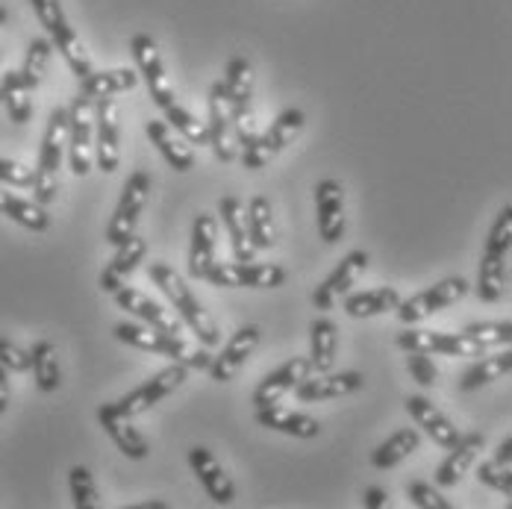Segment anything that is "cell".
Instances as JSON below:
<instances>
[{"label":"cell","instance_id":"6da1fadb","mask_svg":"<svg viewBox=\"0 0 512 509\" xmlns=\"http://www.w3.org/2000/svg\"><path fill=\"white\" fill-rule=\"evenodd\" d=\"M512 248V206L507 204L486 239V248L480 256V271H477V298L483 304H498L507 295V259Z\"/></svg>","mask_w":512,"mask_h":509},{"label":"cell","instance_id":"7a4b0ae2","mask_svg":"<svg viewBox=\"0 0 512 509\" xmlns=\"http://www.w3.org/2000/svg\"><path fill=\"white\" fill-rule=\"evenodd\" d=\"M151 280L165 292V298L174 304L177 315L183 318V324L198 333V339L204 342L206 348H215L221 342V333H218L215 318L206 312L204 304L195 298V292L186 286V280L168 262H151Z\"/></svg>","mask_w":512,"mask_h":509},{"label":"cell","instance_id":"3957f363","mask_svg":"<svg viewBox=\"0 0 512 509\" xmlns=\"http://www.w3.org/2000/svg\"><path fill=\"white\" fill-rule=\"evenodd\" d=\"M115 339L130 345V348H139V351H151V354H162L171 362H183L189 371H204L212 362V354L204 348H195L189 345L183 336H171V333H162L151 324H130V321H121L115 327Z\"/></svg>","mask_w":512,"mask_h":509},{"label":"cell","instance_id":"277c9868","mask_svg":"<svg viewBox=\"0 0 512 509\" xmlns=\"http://www.w3.org/2000/svg\"><path fill=\"white\" fill-rule=\"evenodd\" d=\"M68 148V109L56 106L48 118L42 148H39V162L33 168V201L42 206H51L59 192V168L62 156Z\"/></svg>","mask_w":512,"mask_h":509},{"label":"cell","instance_id":"5b68a950","mask_svg":"<svg viewBox=\"0 0 512 509\" xmlns=\"http://www.w3.org/2000/svg\"><path fill=\"white\" fill-rule=\"evenodd\" d=\"M224 86V101L230 109V121H233V133L236 142H248L256 136V118L251 98H254V65L245 56H233L227 62V74L221 80Z\"/></svg>","mask_w":512,"mask_h":509},{"label":"cell","instance_id":"8992f818","mask_svg":"<svg viewBox=\"0 0 512 509\" xmlns=\"http://www.w3.org/2000/svg\"><path fill=\"white\" fill-rule=\"evenodd\" d=\"M36 18L42 21V27L48 30V39L56 51L62 53V59L68 62V68L77 74V80H83L86 74H92V56L86 51V45L80 42L77 30L68 24V15L62 9L59 0H30Z\"/></svg>","mask_w":512,"mask_h":509},{"label":"cell","instance_id":"52a82bcc","mask_svg":"<svg viewBox=\"0 0 512 509\" xmlns=\"http://www.w3.org/2000/svg\"><path fill=\"white\" fill-rule=\"evenodd\" d=\"M189 377V368L183 362H171L168 368L156 371L151 380H145L142 386H136L133 392H127L124 398H118L115 404H103L112 415H121V418H136V415H145L148 409H154L159 401H165L168 395H174Z\"/></svg>","mask_w":512,"mask_h":509},{"label":"cell","instance_id":"ba28073f","mask_svg":"<svg viewBox=\"0 0 512 509\" xmlns=\"http://www.w3.org/2000/svg\"><path fill=\"white\" fill-rule=\"evenodd\" d=\"M151 186H154V180H151V174H148L145 168L133 171L130 180L124 183L121 201L115 206V212H112V218H109V227H106V242H109L112 248H118L121 242H127V239L136 233L139 218H142L145 206L151 201Z\"/></svg>","mask_w":512,"mask_h":509},{"label":"cell","instance_id":"9c48e42d","mask_svg":"<svg viewBox=\"0 0 512 509\" xmlns=\"http://www.w3.org/2000/svg\"><path fill=\"white\" fill-rule=\"evenodd\" d=\"M68 162L77 177H86L95 165V101L77 95L68 106Z\"/></svg>","mask_w":512,"mask_h":509},{"label":"cell","instance_id":"30bf717a","mask_svg":"<svg viewBox=\"0 0 512 509\" xmlns=\"http://www.w3.org/2000/svg\"><path fill=\"white\" fill-rule=\"evenodd\" d=\"M204 280L218 289H280L286 268L274 262H212Z\"/></svg>","mask_w":512,"mask_h":509},{"label":"cell","instance_id":"8fae6325","mask_svg":"<svg viewBox=\"0 0 512 509\" xmlns=\"http://www.w3.org/2000/svg\"><path fill=\"white\" fill-rule=\"evenodd\" d=\"M395 345L401 351H418V354H442V357H465L480 359L486 357V348L468 339L465 333H442V330H412L407 327L398 333Z\"/></svg>","mask_w":512,"mask_h":509},{"label":"cell","instance_id":"7c38bea8","mask_svg":"<svg viewBox=\"0 0 512 509\" xmlns=\"http://www.w3.org/2000/svg\"><path fill=\"white\" fill-rule=\"evenodd\" d=\"M468 295V280L465 277H448L442 283H436L433 289H424L418 292L410 301H401L395 306L398 309V318L404 324H421L424 318H430L433 312H442L451 304H457Z\"/></svg>","mask_w":512,"mask_h":509},{"label":"cell","instance_id":"4fadbf2b","mask_svg":"<svg viewBox=\"0 0 512 509\" xmlns=\"http://www.w3.org/2000/svg\"><path fill=\"white\" fill-rule=\"evenodd\" d=\"M130 51L136 56V65H139V74L145 77V86L151 92V98L159 109H165L168 103H174V86L165 74V62H162V53L156 48V42L148 33H136L133 42H130Z\"/></svg>","mask_w":512,"mask_h":509},{"label":"cell","instance_id":"5bb4252c","mask_svg":"<svg viewBox=\"0 0 512 509\" xmlns=\"http://www.w3.org/2000/svg\"><path fill=\"white\" fill-rule=\"evenodd\" d=\"M121 162V112L112 98L95 101V165L112 174Z\"/></svg>","mask_w":512,"mask_h":509},{"label":"cell","instance_id":"9a60e30c","mask_svg":"<svg viewBox=\"0 0 512 509\" xmlns=\"http://www.w3.org/2000/svg\"><path fill=\"white\" fill-rule=\"evenodd\" d=\"M259 342H262V330H259L256 324H248V327L236 330L233 339L221 348V354L212 357V362H209V368H206L209 377H212L215 383H230V380H236V374L245 368V362L254 357Z\"/></svg>","mask_w":512,"mask_h":509},{"label":"cell","instance_id":"2e32d148","mask_svg":"<svg viewBox=\"0 0 512 509\" xmlns=\"http://www.w3.org/2000/svg\"><path fill=\"white\" fill-rule=\"evenodd\" d=\"M315 215L318 236L327 245H336L345 236V189L339 180H321L315 186Z\"/></svg>","mask_w":512,"mask_h":509},{"label":"cell","instance_id":"e0dca14e","mask_svg":"<svg viewBox=\"0 0 512 509\" xmlns=\"http://www.w3.org/2000/svg\"><path fill=\"white\" fill-rule=\"evenodd\" d=\"M365 268H368V254L365 251H351V254L336 265V271L321 286H315V292H312L315 309L330 312L342 295L351 292V286H357V280L365 274Z\"/></svg>","mask_w":512,"mask_h":509},{"label":"cell","instance_id":"ac0fdd59","mask_svg":"<svg viewBox=\"0 0 512 509\" xmlns=\"http://www.w3.org/2000/svg\"><path fill=\"white\" fill-rule=\"evenodd\" d=\"M206 130H209V148L221 162H233L239 156V142H236V133H233V121H230V109H227V101H224L221 80L212 83V89H209Z\"/></svg>","mask_w":512,"mask_h":509},{"label":"cell","instance_id":"d6986e66","mask_svg":"<svg viewBox=\"0 0 512 509\" xmlns=\"http://www.w3.org/2000/svg\"><path fill=\"white\" fill-rule=\"evenodd\" d=\"M365 386V377L359 371H324L318 377H304L298 386H295V395L298 401L304 404H315V401H336V398H348V395H357L359 389Z\"/></svg>","mask_w":512,"mask_h":509},{"label":"cell","instance_id":"ffe728a7","mask_svg":"<svg viewBox=\"0 0 512 509\" xmlns=\"http://www.w3.org/2000/svg\"><path fill=\"white\" fill-rule=\"evenodd\" d=\"M115 301H118V306H124L130 315L142 318L145 324H151V327H156V330L171 333V336H183V318H180V315H174V309H165L162 304L151 301L148 295H142V292H136V289L121 286V289L115 292Z\"/></svg>","mask_w":512,"mask_h":509},{"label":"cell","instance_id":"44dd1931","mask_svg":"<svg viewBox=\"0 0 512 509\" xmlns=\"http://www.w3.org/2000/svg\"><path fill=\"white\" fill-rule=\"evenodd\" d=\"M312 374L307 357H292L289 362H283L277 371H271L268 377H262V383L256 386L254 392V407H271V404H280V398L286 392H292L304 377Z\"/></svg>","mask_w":512,"mask_h":509},{"label":"cell","instance_id":"7402d4cb","mask_svg":"<svg viewBox=\"0 0 512 509\" xmlns=\"http://www.w3.org/2000/svg\"><path fill=\"white\" fill-rule=\"evenodd\" d=\"M189 465H192V471L198 474V480L204 483V489L209 492V498H212L215 504L230 507V504L236 501V486H233L230 474L221 468V462L212 457V451H206L201 445L192 448V451H189Z\"/></svg>","mask_w":512,"mask_h":509},{"label":"cell","instance_id":"603a6c76","mask_svg":"<svg viewBox=\"0 0 512 509\" xmlns=\"http://www.w3.org/2000/svg\"><path fill=\"white\" fill-rule=\"evenodd\" d=\"M404 404H407V412L415 418V424L424 427V433H427L436 445H442V448L448 451V448H454V445L460 442V430L454 427V421H451L442 409L433 407V401H427L424 395H410Z\"/></svg>","mask_w":512,"mask_h":509},{"label":"cell","instance_id":"cb8c5ba5","mask_svg":"<svg viewBox=\"0 0 512 509\" xmlns=\"http://www.w3.org/2000/svg\"><path fill=\"white\" fill-rule=\"evenodd\" d=\"M483 445H486L483 433H465V436H460V442H457L454 448H448L451 454H448L445 462L436 468V486H439V489L457 486L462 477L474 468V462L480 459Z\"/></svg>","mask_w":512,"mask_h":509},{"label":"cell","instance_id":"d4e9b609","mask_svg":"<svg viewBox=\"0 0 512 509\" xmlns=\"http://www.w3.org/2000/svg\"><path fill=\"white\" fill-rule=\"evenodd\" d=\"M218 212H221V221H224V227L230 233V245H233L236 262H254L256 245L251 239V224H248L245 204L236 195H227V198H221Z\"/></svg>","mask_w":512,"mask_h":509},{"label":"cell","instance_id":"484cf974","mask_svg":"<svg viewBox=\"0 0 512 509\" xmlns=\"http://www.w3.org/2000/svg\"><path fill=\"white\" fill-rule=\"evenodd\" d=\"M256 424L259 427H268V430H277V433H286L292 439H315L321 433V424L312 415L277 407V404L256 409Z\"/></svg>","mask_w":512,"mask_h":509},{"label":"cell","instance_id":"4316f807","mask_svg":"<svg viewBox=\"0 0 512 509\" xmlns=\"http://www.w3.org/2000/svg\"><path fill=\"white\" fill-rule=\"evenodd\" d=\"M145 254H148V242H145L139 233H133L127 242H121V245L115 248L112 262L103 268V274H101L103 292H106V295H115V292L124 286V277L136 271V265L145 259Z\"/></svg>","mask_w":512,"mask_h":509},{"label":"cell","instance_id":"83f0119b","mask_svg":"<svg viewBox=\"0 0 512 509\" xmlns=\"http://www.w3.org/2000/svg\"><path fill=\"white\" fill-rule=\"evenodd\" d=\"M215 239H218V218L201 212L192 221V248H189V274L204 280L206 271L215 262Z\"/></svg>","mask_w":512,"mask_h":509},{"label":"cell","instance_id":"f1b7e54d","mask_svg":"<svg viewBox=\"0 0 512 509\" xmlns=\"http://www.w3.org/2000/svg\"><path fill=\"white\" fill-rule=\"evenodd\" d=\"M145 133H148V139L154 142L156 151L162 153V159H165L174 171L186 174V171L195 168V151H192V145H189L183 136H174L171 127H168L165 121H148V124H145Z\"/></svg>","mask_w":512,"mask_h":509},{"label":"cell","instance_id":"f546056e","mask_svg":"<svg viewBox=\"0 0 512 509\" xmlns=\"http://www.w3.org/2000/svg\"><path fill=\"white\" fill-rule=\"evenodd\" d=\"M98 421L101 427L112 436V442L118 445V451L124 454L127 459H148L151 454V442L145 439L142 430H136L130 424V418H121V415H112L109 409L101 407L98 409Z\"/></svg>","mask_w":512,"mask_h":509},{"label":"cell","instance_id":"4dcf8cb0","mask_svg":"<svg viewBox=\"0 0 512 509\" xmlns=\"http://www.w3.org/2000/svg\"><path fill=\"white\" fill-rule=\"evenodd\" d=\"M339 354V330L330 318H318L309 327V368L315 374L333 371Z\"/></svg>","mask_w":512,"mask_h":509},{"label":"cell","instance_id":"1f68e13d","mask_svg":"<svg viewBox=\"0 0 512 509\" xmlns=\"http://www.w3.org/2000/svg\"><path fill=\"white\" fill-rule=\"evenodd\" d=\"M139 86V74L130 68H112V71H92L80 80V95L103 101V98H115L121 92H130Z\"/></svg>","mask_w":512,"mask_h":509},{"label":"cell","instance_id":"d6a6232c","mask_svg":"<svg viewBox=\"0 0 512 509\" xmlns=\"http://www.w3.org/2000/svg\"><path fill=\"white\" fill-rule=\"evenodd\" d=\"M0 215H6L9 221L21 224L24 230H33V233H45L51 227L48 206L27 201V198H18L6 186H0Z\"/></svg>","mask_w":512,"mask_h":509},{"label":"cell","instance_id":"836d02e7","mask_svg":"<svg viewBox=\"0 0 512 509\" xmlns=\"http://www.w3.org/2000/svg\"><path fill=\"white\" fill-rule=\"evenodd\" d=\"M418 448H421V433L415 427H404V430L392 433L383 445H377V451L371 454V465L380 471H389V468L401 465L407 457H412Z\"/></svg>","mask_w":512,"mask_h":509},{"label":"cell","instance_id":"e575fe53","mask_svg":"<svg viewBox=\"0 0 512 509\" xmlns=\"http://www.w3.org/2000/svg\"><path fill=\"white\" fill-rule=\"evenodd\" d=\"M30 371L36 377L39 392H45V395H51V392H56L62 386V368H59V354H56L53 342L42 339V342L33 345V351H30Z\"/></svg>","mask_w":512,"mask_h":509},{"label":"cell","instance_id":"d590c367","mask_svg":"<svg viewBox=\"0 0 512 509\" xmlns=\"http://www.w3.org/2000/svg\"><path fill=\"white\" fill-rule=\"evenodd\" d=\"M401 304V292L392 286H380V289H368V292H357L345 298V312L351 318H374L383 315L389 309Z\"/></svg>","mask_w":512,"mask_h":509},{"label":"cell","instance_id":"8d00e7d4","mask_svg":"<svg viewBox=\"0 0 512 509\" xmlns=\"http://www.w3.org/2000/svg\"><path fill=\"white\" fill-rule=\"evenodd\" d=\"M0 89H3V106L9 112V121L15 124H27L33 118V92L27 89L21 71H6L0 77Z\"/></svg>","mask_w":512,"mask_h":509},{"label":"cell","instance_id":"74e56055","mask_svg":"<svg viewBox=\"0 0 512 509\" xmlns=\"http://www.w3.org/2000/svg\"><path fill=\"white\" fill-rule=\"evenodd\" d=\"M512 371V354L510 348H504V354L498 357H486L474 362L460 380V392H477L480 386H489L495 380H504Z\"/></svg>","mask_w":512,"mask_h":509},{"label":"cell","instance_id":"f35d334b","mask_svg":"<svg viewBox=\"0 0 512 509\" xmlns=\"http://www.w3.org/2000/svg\"><path fill=\"white\" fill-rule=\"evenodd\" d=\"M248 224H251V239H254L256 251H268L277 245V224H274V212L265 195H256L248 204Z\"/></svg>","mask_w":512,"mask_h":509},{"label":"cell","instance_id":"ab89813d","mask_svg":"<svg viewBox=\"0 0 512 509\" xmlns=\"http://www.w3.org/2000/svg\"><path fill=\"white\" fill-rule=\"evenodd\" d=\"M165 124L168 127H174L189 145H209V130H206V121H198L186 106H180V103L174 101V103H168L165 109Z\"/></svg>","mask_w":512,"mask_h":509},{"label":"cell","instance_id":"60d3db41","mask_svg":"<svg viewBox=\"0 0 512 509\" xmlns=\"http://www.w3.org/2000/svg\"><path fill=\"white\" fill-rule=\"evenodd\" d=\"M51 56V39H33V42L27 45L24 65H21L18 71H21V77H24V83H27L30 92H36V89L42 86V80H45V74H48V65H51Z\"/></svg>","mask_w":512,"mask_h":509},{"label":"cell","instance_id":"b9f144b4","mask_svg":"<svg viewBox=\"0 0 512 509\" xmlns=\"http://www.w3.org/2000/svg\"><path fill=\"white\" fill-rule=\"evenodd\" d=\"M304 124H307V115H304L301 109H286V112H280V115L274 118V124L265 130V136H268L274 153L286 151V148L301 136Z\"/></svg>","mask_w":512,"mask_h":509},{"label":"cell","instance_id":"7bdbcfd3","mask_svg":"<svg viewBox=\"0 0 512 509\" xmlns=\"http://www.w3.org/2000/svg\"><path fill=\"white\" fill-rule=\"evenodd\" d=\"M68 486H71V498L77 509H101V495H98V483L95 474L86 465H71L68 471Z\"/></svg>","mask_w":512,"mask_h":509},{"label":"cell","instance_id":"ee69618b","mask_svg":"<svg viewBox=\"0 0 512 509\" xmlns=\"http://www.w3.org/2000/svg\"><path fill=\"white\" fill-rule=\"evenodd\" d=\"M465 336L474 339L483 348H510L512 324L510 321H489V324H468Z\"/></svg>","mask_w":512,"mask_h":509},{"label":"cell","instance_id":"f6af8a7d","mask_svg":"<svg viewBox=\"0 0 512 509\" xmlns=\"http://www.w3.org/2000/svg\"><path fill=\"white\" fill-rule=\"evenodd\" d=\"M477 465V462H474ZM477 480L486 483L489 489L495 492H504V498L512 495V465L510 462H501V459H489V462H480L477 465Z\"/></svg>","mask_w":512,"mask_h":509},{"label":"cell","instance_id":"bcb514c9","mask_svg":"<svg viewBox=\"0 0 512 509\" xmlns=\"http://www.w3.org/2000/svg\"><path fill=\"white\" fill-rule=\"evenodd\" d=\"M239 148H242V153H239V156H242V165H245V168H251V171H262V168L277 156L265 133H256L254 139L242 142Z\"/></svg>","mask_w":512,"mask_h":509},{"label":"cell","instance_id":"7dc6e473","mask_svg":"<svg viewBox=\"0 0 512 509\" xmlns=\"http://www.w3.org/2000/svg\"><path fill=\"white\" fill-rule=\"evenodd\" d=\"M407 498L418 509H451V501L439 489H433L430 483H421V480L407 486Z\"/></svg>","mask_w":512,"mask_h":509},{"label":"cell","instance_id":"c3c4849f","mask_svg":"<svg viewBox=\"0 0 512 509\" xmlns=\"http://www.w3.org/2000/svg\"><path fill=\"white\" fill-rule=\"evenodd\" d=\"M407 371L412 374V380H415L418 386H424V389H430V386L439 383V368L433 365L430 354L410 351V357H407Z\"/></svg>","mask_w":512,"mask_h":509},{"label":"cell","instance_id":"681fc988","mask_svg":"<svg viewBox=\"0 0 512 509\" xmlns=\"http://www.w3.org/2000/svg\"><path fill=\"white\" fill-rule=\"evenodd\" d=\"M0 183H3V186L27 189V186H33V168L21 165V162H15V159L0 156Z\"/></svg>","mask_w":512,"mask_h":509},{"label":"cell","instance_id":"f907efd6","mask_svg":"<svg viewBox=\"0 0 512 509\" xmlns=\"http://www.w3.org/2000/svg\"><path fill=\"white\" fill-rule=\"evenodd\" d=\"M0 365H3L6 371L24 374V371H30V351L18 348L15 342H9V339L0 336Z\"/></svg>","mask_w":512,"mask_h":509},{"label":"cell","instance_id":"816d5d0a","mask_svg":"<svg viewBox=\"0 0 512 509\" xmlns=\"http://www.w3.org/2000/svg\"><path fill=\"white\" fill-rule=\"evenodd\" d=\"M389 504V492L380 489V486H371L365 495H362V507L365 509H386Z\"/></svg>","mask_w":512,"mask_h":509},{"label":"cell","instance_id":"f5cc1de1","mask_svg":"<svg viewBox=\"0 0 512 509\" xmlns=\"http://www.w3.org/2000/svg\"><path fill=\"white\" fill-rule=\"evenodd\" d=\"M9 409V371L0 365V415Z\"/></svg>","mask_w":512,"mask_h":509},{"label":"cell","instance_id":"db71d44e","mask_svg":"<svg viewBox=\"0 0 512 509\" xmlns=\"http://www.w3.org/2000/svg\"><path fill=\"white\" fill-rule=\"evenodd\" d=\"M495 459H501V462H512V439L507 436L501 445H498V451H495Z\"/></svg>","mask_w":512,"mask_h":509},{"label":"cell","instance_id":"11a10c76","mask_svg":"<svg viewBox=\"0 0 512 509\" xmlns=\"http://www.w3.org/2000/svg\"><path fill=\"white\" fill-rule=\"evenodd\" d=\"M130 509H168L162 501H148V504H139V507H130Z\"/></svg>","mask_w":512,"mask_h":509},{"label":"cell","instance_id":"9f6ffc18","mask_svg":"<svg viewBox=\"0 0 512 509\" xmlns=\"http://www.w3.org/2000/svg\"><path fill=\"white\" fill-rule=\"evenodd\" d=\"M9 21V12H6V6L0 3V24H6Z\"/></svg>","mask_w":512,"mask_h":509},{"label":"cell","instance_id":"6f0895ef","mask_svg":"<svg viewBox=\"0 0 512 509\" xmlns=\"http://www.w3.org/2000/svg\"><path fill=\"white\" fill-rule=\"evenodd\" d=\"M0 103H3V89H0Z\"/></svg>","mask_w":512,"mask_h":509}]
</instances>
